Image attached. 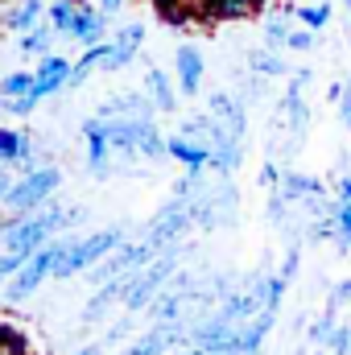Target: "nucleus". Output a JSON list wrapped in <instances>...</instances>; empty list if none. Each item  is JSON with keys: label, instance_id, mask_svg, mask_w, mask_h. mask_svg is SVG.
<instances>
[{"label": "nucleus", "instance_id": "1", "mask_svg": "<svg viewBox=\"0 0 351 355\" xmlns=\"http://www.w3.org/2000/svg\"><path fill=\"white\" fill-rule=\"evenodd\" d=\"M67 248H71V240H46V244L25 261V265L12 272V281L4 285V297H8V302H25V297L46 281V277H54V265L62 261V252H67Z\"/></svg>", "mask_w": 351, "mask_h": 355}, {"label": "nucleus", "instance_id": "2", "mask_svg": "<svg viewBox=\"0 0 351 355\" xmlns=\"http://www.w3.org/2000/svg\"><path fill=\"white\" fill-rule=\"evenodd\" d=\"M124 244V232L120 227H103V232H95L87 240H71V248L62 252V261L54 265V277H75V272H83V268L99 265L108 252H116Z\"/></svg>", "mask_w": 351, "mask_h": 355}, {"label": "nucleus", "instance_id": "3", "mask_svg": "<svg viewBox=\"0 0 351 355\" xmlns=\"http://www.w3.org/2000/svg\"><path fill=\"white\" fill-rule=\"evenodd\" d=\"M58 182L62 174L54 170V166H46V170H33V174L17 178L12 186H8V194H4V202L12 207V215H25V211H33V207H42L54 190H58Z\"/></svg>", "mask_w": 351, "mask_h": 355}, {"label": "nucleus", "instance_id": "4", "mask_svg": "<svg viewBox=\"0 0 351 355\" xmlns=\"http://www.w3.org/2000/svg\"><path fill=\"white\" fill-rule=\"evenodd\" d=\"M170 272H174V252L153 257L149 268H137L132 281H128V293H124V310H145V306H153V297L166 289Z\"/></svg>", "mask_w": 351, "mask_h": 355}, {"label": "nucleus", "instance_id": "5", "mask_svg": "<svg viewBox=\"0 0 351 355\" xmlns=\"http://www.w3.org/2000/svg\"><path fill=\"white\" fill-rule=\"evenodd\" d=\"M157 257V248L149 244V240H141V244H120L116 252H108L99 265H91V281L95 285H103V281H112V277H124V272H132V268H141L145 261H153Z\"/></svg>", "mask_w": 351, "mask_h": 355}, {"label": "nucleus", "instance_id": "6", "mask_svg": "<svg viewBox=\"0 0 351 355\" xmlns=\"http://www.w3.org/2000/svg\"><path fill=\"white\" fill-rule=\"evenodd\" d=\"M190 223H194V215H190V198H182V202L166 207V211L149 223V236H145V240L162 252V248H170L174 240H182V232H186Z\"/></svg>", "mask_w": 351, "mask_h": 355}, {"label": "nucleus", "instance_id": "7", "mask_svg": "<svg viewBox=\"0 0 351 355\" xmlns=\"http://www.w3.org/2000/svg\"><path fill=\"white\" fill-rule=\"evenodd\" d=\"M141 42H145V25H124L112 42H108V58H103V71H124L132 58H137V50H141Z\"/></svg>", "mask_w": 351, "mask_h": 355}, {"label": "nucleus", "instance_id": "8", "mask_svg": "<svg viewBox=\"0 0 351 355\" xmlns=\"http://www.w3.org/2000/svg\"><path fill=\"white\" fill-rule=\"evenodd\" d=\"M83 137H87V170H91L95 178H108V174H112V166H108V153H112V145H108L103 116H91V120H83Z\"/></svg>", "mask_w": 351, "mask_h": 355}, {"label": "nucleus", "instance_id": "9", "mask_svg": "<svg viewBox=\"0 0 351 355\" xmlns=\"http://www.w3.org/2000/svg\"><path fill=\"white\" fill-rule=\"evenodd\" d=\"M178 339L186 343V331L178 327V322H162L157 331H149V335H141L137 343H128L124 352H116V355H166L170 347H174Z\"/></svg>", "mask_w": 351, "mask_h": 355}, {"label": "nucleus", "instance_id": "10", "mask_svg": "<svg viewBox=\"0 0 351 355\" xmlns=\"http://www.w3.org/2000/svg\"><path fill=\"white\" fill-rule=\"evenodd\" d=\"M71 83V62L67 58H58V54H50V58H42V67H37V75H33V95L37 99H50V95H58V91Z\"/></svg>", "mask_w": 351, "mask_h": 355}, {"label": "nucleus", "instance_id": "11", "mask_svg": "<svg viewBox=\"0 0 351 355\" xmlns=\"http://www.w3.org/2000/svg\"><path fill=\"white\" fill-rule=\"evenodd\" d=\"M170 157L182 162L190 174H203L207 166H211V145H203V141H194V137H170Z\"/></svg>", "mask_w": 351, "mask_h": 355}, {"label": "nucleus", "instance_id": "12", "mask_svg": "<svg viewBox=\"0 0 351 355\" xmlns=\"http://www.w3.org/2000/svg\"><path fill=\"white\" fill-rule=\"evenodd\" d=\"M174 67H178V87H182V95H198V83H203V54H198L194 46H178Z\"/></svg>", "mask_w": 351, "mask_h": 355}, {"label": "nucleus", "instance_id": "13", "mask_svg": "<svg viewBox=\"0 0 351 355\" xmlns=\"http://www.w3.org/2000/svg\"><path fill=\"white\" fill-rule=\"evenodd\" d=\"M157 107H153V99H145V95H112L95 116H153Z\"/></svg>", "mask_w": 351, "mask_h": 355}, {"label": "nucleus", "instance_id": "14", "mask_svg": "<svg viewBox=\"0 0 351 355\" xmlns=\"http://www.w3.org/2000/svg\"><path fill=\"white\" fill-rule=\"evenodd\" d=\"M211 116H215V120H223V124H228L236 137H244V128H248V120H244V107H240L232 95H223V91H215V95H211Z\"/></svg>", "mask_w": 351, "mask_h": 355}, {"label": "nucleus", "instance_id": "15", "mask_svg": "<svg viewBox=\"0 0 351 355\" xmlns=\"http://www.w3.org/2000/svg\"><path fill=\"white\" fill-rule=\"evenodd\" d=\"M103 25H108V12L79 8V17H75V25H71V37L83 42V46H95V42H103Z\"/></svg>", "mask_w": 351, "mask_h": 355}, {"label": "nucleus", "instance_id": "16", "mask_svg": "<svg viewBox=\"0 0 351 355\" xmlns=\"http://www.w3.org/2000/svg\"><path fill=\"white\" fill-rule=\"evenodd\" d=\"M137 153L157 162V157H170V141H162V132L153 128V116H141V132H137Z\"/></svg>", "mask_w": 351, "mask_h": 355}, {"label": "nucleus", "instance_id": "17", "mask_svg": "<svg viewBox=\"0 0 351 355\" xmlns=\"http://www.w3.org/2000/svg\"><path fill=\"white\" fill-rule=\"evenodd\" d=\"M25 166L29 162V137L17 128H0V166Z\"/></svg>", "mask_w": 351, "mask_h": 355}, {"label": "nucleus", "instance_id": "18", "mask_svg": "<svg viewBox=\"0 0 351 355\" xmlns=\"http://www.w3.org/2000/svg\"><path fill=\"white\" fill-rule=\"evenodd\" d=\"M145 95L153 99V107H157V112H174V87H170V79H166L157 67L145 75Z\"/></svg>", "mask_w": 351, "mask_h": 355}, {"label": "nucleus", "instance_id": "19", "mask_svg": "<svg viewBox=\"0 0 351 355\" xmlns=\"http://www.w3.org/2000/svg\"><path fill=\"white\" fill-rule=\"evenodd\" d=\"M281 194H285V202L289 198H314V194H323V182L318 178H306V174H285L281 178Z\"/></svg>", "mask_w": 351, "mask_h": 355}, {"label": "nucleus", "instance_id": "20", "mask_svg": "<svg viewBox=\"0 0 351 355\" xmlns=\"http://www.w3.org/2000/svg\"><path fill=\"white\" fill-rule=\"evenodd\" d=\"M248 67L257 71V75H268V79H281L285 75V62H281V54L268 46V50H252L248 54Z\"/></svg>", "mask_w": 351, "mask_h": 355}, {"label": "nucleus", "instance_id": "21", "mask_svg": "<svg viewBox=\"0 0 351 355\" xmlns=\"http://www.w3.org/2000/svg\"><path fill=\"white\" fill-rule=\"evenodd\" d=\"M37 21H42V0H25L21 8L8 12V29H17V33H29Z\"/></svg>", "mask_w": 351, "mask_h": 355}, {"label": "nucleus", "instance_id": "22", "mask_svg": "<svg viewBox=\"0 0 351 355\" xmlns=\"http://www.w3.org/2000/svg\"><path fill=\"white\" fill-rule=\"evenodd\" d=\"M331 223H335V240H339V248L348 252L351 248V198H339V202L331 207Z\"/></svg>", "mask_w": 351, "mask_h": 355}, {"label": "nucleus", "instance_id": "23", "mask_svg": "<svg viewBox=\"0 0 351 355\" xmlns=\"http://www.w3.org/2000/svg\"><path fill=\"white\" fill-rule=\"evenodd\" d=\"M75 17H79V8H75L71 0H54V4H50V29H54V33H71Z\"/></svg>", "mask_w": 351, "mask_h": 355}, {"label": "nucleus", "instance_id": "24", "mask_svg": "<svg viewBox=\"0 0 351 355\" xmlns=\"http://www.w3.org/2000/svg\"><path fill=\"white\" fill-rule=\"evenodd\" d=\"M0 95H4V99L33 95V75H25V71H17V75H4V79H0Z\"/></svg>", "mask_w": 351, "mask_h": 355}, {"label": "nucleus", "instance_id": "25", "mask_svg": "<svg viewBox=\"0 0 351 355\" xmlns=\"http://www.w3.org/2000/svg\"><path fill=\"white\" fill-rule=\"evenodd\" d=\"M298 17H302V25H306V29H314V33H318V29L331 21V4H323V0H318V4H302V8H298Z\"/></svg>", "mask_w": 351, "mask_h": 355}, {"label": "nucleus", "instance_id": "26", "mask_svg": "<svg viewBox=\"0 0 351 355\" xmlns=\"http://www.w3.org/2000/svg\"><path fill=\"white\" fill-rule=\"evenodd\" d=\"M289 33H293V29H289V21H285V17H268V21H264V46L281 50V46L289 42Z\"/></svg>", "mask_w": 351, "mask_h": 355}, {"label": "nucleus", "instance_id": "27", "mask_svg": "<svg viewBox=\"0 0 351 355\" xmlns=\"http://www.w3.org/2000/svg\"><path fill=\"white\" fill-rule=\"evenodd\" d=\"M50 37H54V29H46V25H33V29L21 37V50H25V54H46Z\"/></svg>", "mask_w": 351, "mask_h": 355}, {"label": "nucleus", "instance_id": "28", "mask_svg": "<svg viewBox=\"0 0 351 355\" xmlns=\"http://www.w3.org/2000/svg\"><path fill=\"white\" fill-rule=\"evenodd\" d=\"M331 331H335V310H327V314L310 327V343H314V347H323V343L331 339Z\"/></svg>", "mask_w": 351, "mask_h": 355}, {"label": "nucleus", "instance_id": "29", "mask_svg": "<svg viewBox=\"0 0 351 355\" xmlns=\"http://www.w3.org/2000/svg\"><path fill=\"white\" fill-rule=\"evenodd\" d=\"M25 261H29V257H21V252H8V248H4V252H0V285H4V277H12Z\"/></svg>", "mask_w": 351, "mask_h": 355}, {"label": "nucleus", "instance_id": "30", "mask_svg": "<svg viewBox=\"0 0 351 355\" xmlns=\"http://www.w3.org/2000/svg\"><path fill=\"white\" fill-rule=\"evenodd\" d=\"M327 347H331V355H348L351 331H348V327H335V331H331V339H327Z\"/></svg>", "mask_w": 351, "mask_h": 355}, {"label": "nucleus", "instance_id": "31", "mask_svg": "<svg viewBox=\"0 0 351 355\" xmlns=\"http://www.w3.org/2000/svg\"><path fill=\"white\" fill-rule=\"evenodd\" d=\"M285 46H289V50H310V46H314V29H293Z\"/></svg>", "mask_w": 351, "mask_h": 355}, {"label": "nucleus", "instance_id": "32", "mask_svg": "<svg viewBox=\"0 0 351 355\" xmlns=\"http://www.w3.org/2000/svg\"><path fill=\"white\" fill-rule=\"evenodd\" d=\"M128 331H132V322H128V318H124V322H116V327H112V331H108V339H103V343H112V347H116V343H120V339H128Z\"/></svg>", "mask_w": 351, "mask_h": 355}, {"label": "nucleus", "instance_id": "33", "mask_svg": "<svg viewBox=\"0 0 351 355\" xmlns=\"http://www.w3.org/2000/svg\"><path fill=\"white\" fill-rule=\"evenodd\" d=\"M339 116H343V124L351 128V87L343 91V95H339Z\"/></svg>", "mask_w": 351, "mask_h": 355}, {"label": "nucleus", "instance_id": "34", "mask_svg": "<svg viewBox=\"0 0 351 355\" xmlns=\"http://www.w3.org/2000/svg\"><path fill=\"white\" fill-rule=\"evenodd\" d=\"M264 186L277 190V166H264Z\"/></svg>", "mask_w": 351, "mask_h": 355}, {"label": "nucleus", "instance_id": "35", "mask_svg": "<svg viewBox=\"0 0 351 355\" xmlns=\"http://www.w3.org/2000/svg\"><path fill=\"white\" fill-rule=\"evenodd\" d=\"M8 186H12V178H8V170H4V166H0V198L8 194Z\"/></svg>", "mask_w": 351, "mask_h": 355}, {"label": "nucleus", "instance_id": "36", "mask_svg": "<svg viewBox=\"0 0 351 355\" xmlns=\"http://www.w3.org/2000/svg\"><path fill=\"white\" fill-rule=\"evenodd\" d=\"M120 4H124V0H99V12H116Z\"/></svg>", "mask_w": 351, "mask_h": 355}, {"label": "nucleus", "instance_id": "37", "mask_svg": "<svg viewBox=\"0 0 351 355\" xmlns=\"http://www.w3.org/2000/svg\"><path fill=\"white\" fill-rule=\"evenodd\" d=\"M75 355H103V343H91V347H83V352H75Z\"/></svg>", "mask_w": 351, "mask_h": 355}, {"label": "nucleus", "instance_id": "38", "mask_svg": "<svg viewBox=\"0 0 351 355\" xmlns=\"http://www.w3.org/2000/svg\"><path fill=\"white\" fill-rule=\"evenodd\" d=\"M339 198H351V178H343V182H339Z\"/></svg>", "mask_w": 351, "mask_h": 355}, {"label": "nucleus", "instance_id": "39", "mask_svg": "<svg viewBox=\"0 0 351 355\" xmlns=\"http://www.w3.org/2000/svg\"><path fill=\"white\" fill-rule=\"evenodd\" d=\"M314 355H327V352H323V347H314Z\"/></svg>", "mask_w": 351, "mask_h": 355}, {"label": "nucleus", "instance_id": "40", "mask_svg": "<svg viewBox=\"0 0 351 355\" xmlns=\"http://www.w3.org/2000/svg\"><path fill=\"white\" fill-rule=\"evenodd\" d=\"M343 4H348V8H351V0H343Z\"/></svg>", "mask_w": 351, "mask_h": 355}]
</instances>
